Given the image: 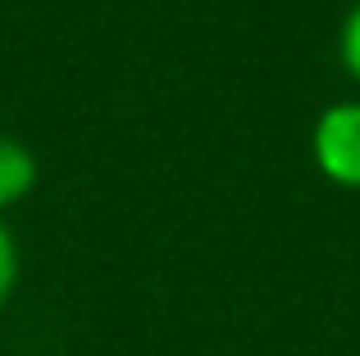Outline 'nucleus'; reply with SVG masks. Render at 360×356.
<instances>
[{"label": "nucleus", "mask_w": 360, "mask_h": 356, "mask_svg": "<svg viewBox=\"0 0 360 356\" xmlns=\"http://www.w3.org/2000/svg\"><path fill=\"white\" fill-rule=\"evenodd\" d=\"M315 170L333 187L360 192V101H333L310 133Z\"/></svg>", "instance_id": "f257e3e1"}, {"label": "nucleus", "mask_w": 360, "mask_h": 356, "mask_svg": "<svg viewBox=\"0 0 360 356\" xmlns=\"http://www.w3.org/2000/svg\"><path fill=\"white\" fill-rule=\"evenodd\" d=\"M37 183H41V160H37V151L27 142H18V137L0 133V220H5V210L23 205L27 196L37 192Z\"/></svg>", "instance_id": "f03ea898"}, {"label": "nucleus", "mask_w": 360, "mask_h": 356, "mask_svg": "<svg viewBox=\"0 0 360 356\" xmlns=\"http://www.w3.org/2000/svg\"><path fill=\"white\" fill-rule=\"evenodd\" d=\"M18 274H23V256H18V238L5 220H0V311L9 306V297L18 293Z\"/></svg>", "instance_id": "7ed1b4c3"}, {"label": "nucleus", "mask_w": 360, "mask_h": 356, "mask_svg": "<svg viewBox=\"0 0 360 356\" xmlns=\"http://www.w3.org/2000/svg\"><path fill=\"white\" fill-rule=\"evenodd\" d=\"M338 55H342V69L352 73V82H360V0L356 9L342 18V32H338Z\"/></svg>", "instance_id": "20e7f679"}]
</instances>
